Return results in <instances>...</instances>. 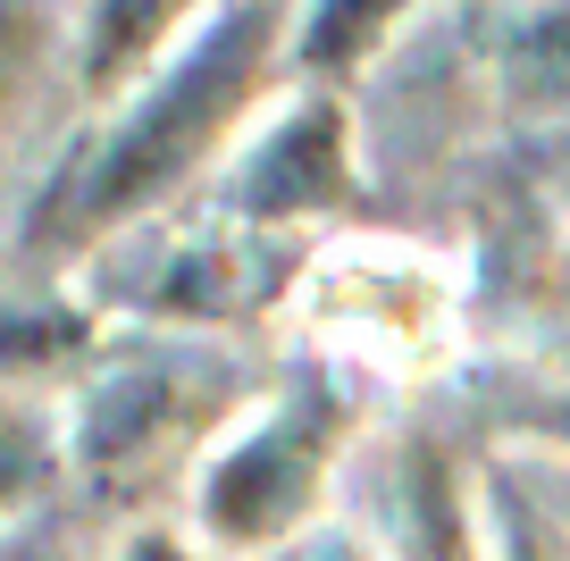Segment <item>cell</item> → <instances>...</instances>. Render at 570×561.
Instances as JSON below:
<instances>
[{
    "instance_id": "cell-6",
    "label": "cell",
    "mask_w": 570,
    "mask_h": 561,
    "mask_svg": "<svg viewBox=\"0 0 570 561\" xmlns=\"http://www.w3.org/2000/svg\"><path fill=\"white\" fill-rule=\"evenodd\" d=\"M420 561H462V528H453L445 478L420 470Z\"/></svg>"
},
{
    "instance_id": "cell-7",
    "label": "cell",
    "mask_w": 570,
    "mask_h": 561,
    "mask_svg": "<svg viewBox=\"0 0 570 561\" xmlns=\"http://www.w3.org/2000/svg\"><path fill=\"white\" fill-rule=\"evenodd\" d=\"M26 470H35V444H26V427L0 420V494H18V486H26Z\"/></svg>"
},
{
    "instance_id": "cell-11",
    "label": "cell",
    "mask_w": 570,
    "mask_h": 561,
    "mask_svg": "<svg viewBox=\"0 0 570 561\" xmlns=\"http://www.w3.org/2000/svg\"><path fill=\"white\" fill-rule=\"evenodd\" d=\"M135 561H177V553H168V544H142V553Z\"/></svg>"
},
{
    "instance_id": "cell-9",
    "label": "cell",
    "mask_w": 570,
    "mask_h": 561,
    "mask_svg": "<svg viewBox=\"0 0 570 561\" xmlns=\"http://www.w3.org/2000/svg\"><path fill=\"white\" fill-rule=\"evenodd\" d=\"M370 26H377V18H320V26H311V51H320V59H327V51H353Z\"/></svg>"
},
{
    "instance_id": "cell-10",
    "label": "cell",
    "mask_w": 570,
    "mask_h": 561,
    "mask_svg": "<svg viewBox=\"0 0 570 561\" xmlns=\"http://www.w3.org/2000/svg\"><path fill=\"white\" fill-rule=\"evenodd\" d=\"M512 561H546V544L529 537V528H520V544H512Z\"/></svg>"
},
{
    "instance_id": "cell-12",
    "label": "cell",
    "mask_w": 570,
    "mask_h": 561,
    "mask_svg": "<svg viewBox=\"0 0 570 561\" xmlns=\"http://www.w3.org/2000/svg\"><path fill=\"white\" fill-rule=\"evenodd\" d=\"M562 436H570V403H562Z\"/></svg>"
},
{
    "instance_id": "cell-4",
    "label": "cell",
    "mask_w": 570,
    "mask_h": 561,
    "mask_svg": "<svg viewBox=\"0 0 570 561\" xmlns=\"http://www.w3.org/2000/svg\"><path fill=\"white\" fill-rule=\"evenodd\" d=\"M160 420V377H109L101 394H92V427H85V453L109 461L126 453V444H142V427Z\"/></svg>"
},
{
    "instance_id": "cell-2",
    "label": "cell",
    "mask_w": 570,
    "mask_h": 561,
    "mask_svg": "<svg viewBox=\"0 0 570 561\" xmlns=\"http://www.w3.org/2000/svg\"><path fill=\"white\" fill-rule=\"evenodd\" d=\"M344 194V118L336 109H294L268 135V151L244 168L252 210H320Z\"/></svg>"
},
{
    "instance_id": "cell-8",
    "label": "cell",
    "mask_w": 570,
    "mask_h": 561,
    "mask_svg": "<svg viewBox=\"0 0 570 561\" xmlns=\"http://www.w3.org/2000/svg\"><path fill=\"white\" fill-rule=\"evenodd\" d=\"M529 59H553V85H570V18L529 26Z\"/></svg>"
},
{
    "instance_id": "cell-3",
    "label": "cell",
    "mask_w": 570,
    "mask_h": 561,
    "mask_svg": "<svg viewBox=\"0 0 570 561\" xmlns=\"http://www.w3.org/2000/svg\"><path fill=\"white\" fill-rule=\"evenodd\" d=\"M303 486H311V427H285V436H261L252 453H235L218 470L210 520L235 528V537H268L285 511L303 503Z\"/></svg>"
},
{
    "instance_id": "cell-1",
    "label": "cell",
    "mask_w": 570,
    "mask_h": 561,
    "mask_svg": "<svg viewBox=\"0 0 570 561\" xmlns=\"http://www.w3.org/2000/svg\"><path fill=\"white\" fill-rule=\"evenodd\" d=\"M261 42H268V9H235V18H218L210 42H202V51L185 59L151 101H142V118L126 126L118 142H109L101 176H92V210H118V201L151 194V185H160V176L177 168V159L194 151L218 118H227V101L244 92Z\"/></svg>"
},
{
    "instance_id": "cell-5",
    "label": "cell",
    "mask_w": 570,
    "mask_h": 561,
    "mask_svg": "<svg viewBox=\"0 0 570 561\" xmlns=\"http://www.w3.org/2000/svg\"><path fill=\"white\" fill-rule=\"evenodd\" d=\"M76 335H85V327H76L68 311H59V318H51V311H42V318L0 311V361H51V352H68Z\"/></svg>"
}]
</instances>
